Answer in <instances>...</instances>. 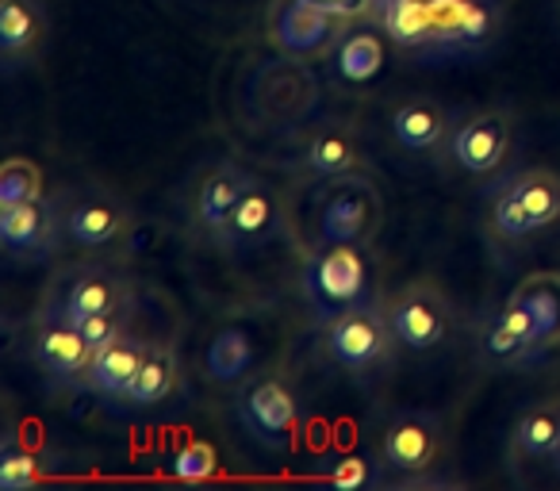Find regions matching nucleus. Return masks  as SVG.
I'll return each mask as SVG.
<instances>
[{
  "label": "nucleus",
  "instance_id": "f257e3e1",
  "mask_svg": "<svg viewBox=\"0 0 560 491\" xmlns=\"http://www.w3.org/2000/svg\"><path fill=\"white\" fill-rule=\"evenodd\" d=\"M373 20L399 50L434 66L488 55L503 35L499 0H373Z\"/></svg>",
  "mask_w": 560,
  "mask_h": 491
},
{
  "label": "nucleus",
  "instance_id": "f03ea898",
  "mask_svg": "<svg viewBox=\"0 0 560 491\" xmlns=\"http://www.w3.org/2000/svg\"><path fill=\"white\" fill-rule=\"evenodd\" d=\"M560 223V177L549 169H518L491 192L488 226L503 246H522Z\"/></svg>",
  "mask_w": 560,
  "mask_h": 491
},
{
  "label": "nucleus",
  "instance_id": "7ed1b4c3",
  "mask_svg": "<svg viewBox=\"0 0 560 491\" xmlns=\"http://www.w3.org/2000/svg\"><path fill=\"white\" fill-rule=\"evenodd\" d=\"M384 203L369 177H330L315 208V246H369L381 231Z\"/></svg>",
  "mask_w": 560,
  "mask_h": 491
},
{
  "label": "nucleus",
  "instance_id": "20e7f679",
  "mask_svg": "<svg viewBox=\"0 0 560 491\" xmlns=\"http://www.w3.org/2000/svg\"><path fill=\"white\" fill-rule=\"evenodd\" d=\"M304 292L327 319L373 307V273H369L365 246H315L304 266Z\"/></svg>",
  "mask_w": 560,
  "mask_h": 491
},
{
  "label": "nucleus",
  "instance_id": "39448f33",
  "mask_svg": "<svg viewBox=\"0 0 560 491\" xmlns=\"http://www.w3.org/2000/svg\"><path fill=\"white\" fill-rule=\"evenodd\" d=\"M127 304H131V292H127V284L116 273H108L101 266H78L55 281L43 319H66L78 327L89 315L119 312Z\"/></svg>",
  "mask_w": 560,
  "mask_h": 491
},
{
  "label": "nucleus",
  "instance_id": "423d86ee",
  "mask_svg": "<svg viewBox=\"0 0 560 491\" xmlns=\"http://www.w3.org/2000/svg\"><path fill=\"white\" fill-rule=\"evenodd\" d=\"M384 315L392 323L396 346L415 353L438 350L453 330V307L434 284H411V289H404Z\"/></svg>",
  "mask_w": 560,
  "mask_h": 491
},
{
  "label": "nucleus",
  "instance_id": "0eeeda50",
  "mask_svg": "<svg viewBox=\"0 0 560 491\" xmlns=\"http://www.w3.org/2000/svg\"><path fill=\"white\" fill-rule=\"evenodd\" d=\"M392 342H396V335H392L388 315L373 312V307L342 312L327 323V353L350 373H365V369L381 365Z\"/></svg>",
  "mask_w": 560,
  "mask_h": 491
},
{
  "label": "nucleus",
  "instance_id": "6e6552de",
  "mask_svg": "<svg viewBox=\"0 0 560 491\" xmlns=\"http://www.w3.org/2000/svg\"><path fill=\"white\" fill-rule=\"evenodd\" d=\"M238 419L254 442H261L265 449L284 453L296 442L300 404L284 381H257L249 391H242Z\"/></svg>",
  "mask_w": 560,
  "mask_h": 491
},
{
  "label": "nucleus",
  "instance_id": "1a4fd4ad",
  "mask_svg": "<svg viewBox=\"0 0 560 491\" xmlns=\"http://www.w3.org/2000/svg\"><path fill=\"white\" fill-rule=\"evenodd\" d=\"M442 449V422L430 411H399L384 426L381 437V465L399 476H419L434 468Z\"/></svg>",
  "mask_w": 560,
  "mask_h": 491
},
{
  "label": "nucleus",
  "instance_id": "9d476101",
  "mask_svg": "<svg viewBox=\"0 0 560 491\" xmlns=\"http://www.w3.org/2000/svg\"><path fill=\"white\" fill-rule=\"evenodd\" d=\"M346 20L315 9L307 0H280L272 12V39L289 58H319L338 47Z\"/></svg>",
  "mask_w": 560,
  "mask_h": 491
},
{
  "label": "nucleus",
  "instance_id": "9b49d317",
  "mask_svg": "<svg viewBox=\"0 0 560 491\" xmlns=\"http://www.w3.org/2000/svg\"><path fill=\"white\" fill-rule=\"evenodd\" d=\"M511 139H514V119L503 108H480L453 127L450 157L465 173H491L503 165Z\"/></svg>",
  "mask_w": 560,
  "mask_h": 491
},
{
  "label": "nucleus",
  "instance_id": "f8f14e48",
  "mask_svg": "<svg viewBox=\"0 0 560 491\" xmlns=\"http://www.w3.org/2000/svg\"><path fill=\"white\" fill-rule=\"evenodd\" d=\"M66 226V219L55 211V203L47 196L39 200H20V203H0V242L12 258L39 261L55 250L58 231Z\"/></svg>",
  "mask_w": 560,
  "mask_h": 491
},
{
  "label": "nucleus",
  "instance_id": "ddd939ff",
  "mask_svg": "<svg viewBox=\"0 0 560 491\" xmlns=\"http://www.w3.org/2000/svg\"><path fill=\"white\" fill-rule=\"evenodd\" d=\"M47 9L43 0H0V55L4 73H16L20 66H32L47 43Z\"/></svg>",
  "mask_w": 560,
  "mask_h": 491
},
{
  "label": "nucleus",
  "instance_id": "4468645a",
  "mask_svg": "<svg viewBox=\"0 0 560 491\" xmlns=\"http://www.w3.org/2000/svg\"><path fill=\"white\" fill-rule=\"evenodd\" d=\"M32 353L55 381H81V376L89 381V369H93V358H96L93 342L66 319L43 323V327L35 330Z\"/></svg>",
  "mask_w": 560,
  "mask_h": 491
},
{
  "label": "nucleus",
  "instance_id": "2eb2a0df",
  "mask_svg": "<svg viewBox=\"0 0 560 491\" xmlns=\"http://www.w3.org/2000/svg\"><path fill=\"white\" fill-rule=\"evenodd\" d=\"M66 234L70 242L85 246V250H101V246H112L116 238H124L127 223V208L108 192H85L81 200H73L66 208Z\"/></svg>",
  "mask_w": 560,
  "mask_h": 491
},
{
  "label": "nucleus",
  "instance_id": "dca6fc26",
  "mask_svg": "<svg viewBox=\"0 0 560 491\" xmlns=\"http://www.w3.org/2000/svg\"><path fill=\"white\" fill-rule=\"evenodd\" d=\"M480 358L491 361V365H514V361L541 358L534 315L522 304H514V300H506V307L495 315V323L480 335Z\"/></svg>",
  "mask_w": 560,
  "mask_h": 491
},
{
  "label": "nucleus",
  "instance_id": "f3484780",
  "mask_svg": "<svg viewBox=\"0 0 560 491\" xmlns=\"http://www.w3.org/2000/svg\"><path fill=\"white\" fill-rule=\"evenodd\" d=\"M453 116L438 101L427 96H415V101L399 104L392 112V135H396L399 147H407L411 154H438V150H450L453 135Z\"/></svg>",
  "mask_w": 560,
  "mask_h": 491
},
{
  "label": "nucleus",
  "instance_id": "a211bd4d",
  "mask_svg": "<svg viewBox=\"0 0 560 491\" xmlns=\"http://www.w3.org/2000/svg\"><path fill=\"white\" fill-rule=\"evenodd\" d=\"M560 453V399H541L526 407L511 430V457L529 460V465H557Z\"/></svg>",
  "mask_w": 560,
  "mask_h": 491
},
{
  "label": "nucleus",
  "instance_id": "6ab92c4d",
  "mask_svg": "<svg viewBox=\"0 0 560 491\" xmlns=\"http://www.w3.org/2000/svg\"><path fill=\"white\" fill-rule=\"evenodd\" d=\"M254 173H246L242 165H215V169L208 173V177L200 180V188H196V219H200L208 231H223L226 219L234 215V208L242 203V196L254 188Z\"/></svg>",
  "mask_w": 560,
  "mask_h": 491
},
{
  "label": "nucleus",
  "instance_id": "aec40b11",
  "mask_svg": "<svg viewBox=\"0 0 560 491\" xmlns=\"http://www.w3.org/2000/svg\"><path fill=\"white\" fill-rule=\"evenodd\" d=\"M277 231H280L277 196H272L261 180H254V188L242 196V203L234 208V215L226 219V226L219 231V238H223V246H238L242 250V246H257V242L272 238Z\"/></svg>",
  "mask_w": 560,
  "mask_h": 491
},
{
  "label": "nucleus",
  "instance_id": "412c9836",
  "mask_svg": "<svg viewBox=\"0 0 560 491\" xmlns=\"http://www.w3.org/2000/svg\"><path fill=\"white\" fill-rule=\"evenodd\" d=\"M384 62V39L373 27H350V32L338 39V47L330 50V70L346 85H369L373 78H381Z\"/></svg>",
  "mask_w": 560,
  "mask_h": 491
},
{
  "label": "nucleus",
  "instance_id": "4be33fe9",
  "mask_svg": "<svg viewBox=\"0 0 560 491\" xmlns=\"http://www.w3.org/2000/svg\"><path fill=\"white\" fill-rule=\"evenodd\" d=\"M142 353H147V342H139L135 335H119L112 338L108 346H101L93 358V369H89V384H93L101 396H127V388H131L135 373H139L142 365Z\"/></svg>",
  "mask_w": 560,
  "mask_h": 491
},
{
  "label": "nucleus",
  "instance_id": "5701e85b",
  "mask_svg": "<svg viewBox=\"0 0 560 491\" xmlns=\"http://www.w3.org/2000/svg\"><path fill=\"white\" fill-rule=\"evenodd\" d=\"M514 304H522L537 323V346L552 350L560 346V273H529L511 292Z\"/></svg>",
  "mask_w": 560,
  "mask_h": 491
},
{
  "label": "nucleus",
  "instance_id": "b1692460",
  "mask_svg": "<svg viewBox=\"0 0 560 491\" xmlns=\"http://www.w3.org/2000/svg\"><path fill=\"white\" fill-rule=\"evenodd\" d=\"M173 388H177V353H173V346L154 342L142 353V365L124 399L131 407H158Z\"/></svg>",
  "mask_w": 560,
  "mask_h": 491
},
{
  "label": "nucleus",
  "instance_id": "393cba45",
  "mask_svg": "<svg viewBox=\"0 0 560 491\" xmlns=\"http://www.w3.org/2000/svg\"><path fill=\"white\" fill-rule=\"evenodd\" d=\"M304 165L319 177H342V173L358 169V142L346 127H319L307 139Z\"/></svg>",
  "mask_w": 560,
  "mask_h": 491
},
{
  "label": "nucleus",
  "instance_id": "a878e982",
  "mask_svg": "<svg viewBox=\"0 0 560 491\" xmlns=\"http://www.w3.org/2000/svg\"><path fill=\"white\" fill-rule=\"evenodd\" d=\"M203 365H208L211 381L234 384L249 373V365H254V346H249V338L242 335V330H219V335L211 338Z\"/></svg>",
  "mask_w": 560,
  "mask_h": 491
},
{
  "label": "nucleus",
  "instance_id": "bb28decb",
  "mask_svg": "<svg viewBox=\"0 0 560 491\" xmlns=\"http://www.w3.org/2000/svg\"><path fill=\"white\" fill-rule=\"evenodd\" d=\"M43 196V169L32 157H9L0 165V203L39 200Z\"/></svg>",
  "mask_w": 560,
  "mask_h": 491
},
{
  "label": "nucleus",
  "instance_id": "cd10ccee",
  "mask_svg": "<svg viewBox=\"0 0 560 491\" xmlns=\"http://www.w3.org/2000/svg\"><path fill=\"white\" fill-rule=\"evenodd\" d=\"M170 472L185 483H200V480H211L219 472V453L211 442H185L173 449L170 457Z\"/></svg>",
  "mask_w": 560,
  "mask_h": 491
},
{
  "label": "nucleus",
  "instance_id": "c85d7f7f",
  "mask_svg": "<svg viewBox=\"0 0 560 491\" xmlns=\"http://www.w3.org/2000/svg\"><path fill=\"white\" fill-rule=\"evenodd\" d=\"M35 483H39V457L32 449H20L12 437H4V449H0V488L32 491Z\"/></svg>",
  "mask_w": 560,
  "mask_h": 491
},
{
  "label": "nucleus",
  "instance_id": "c756f323",
  "mask_svg": "<svg viewBox=\"0 0 560 491\" xmlns=\"http://www.w3.org/2000/svg\"><path fill=\"white\" fill-rule=\"evenodd\" d=\"M327 483L338 491H361L369 483H376V468L369 465V457H338L327 468Z\"/></svg>",
  "mask_w": 560,
  "mask_h": 491
},
{
  "label": "nucleus",
  "instance_id": "7c9ffc66",
  "mask_svg": "<svg viewBox=\"0 0 560 491\" xmlns=\"http://www.w3.org/2000/svg\"><path fill=\"white\" fill-rule=\"evenodd\" d=\"M124 319H127V307H119V312H101V315L81 319L78 330L93 342V350H101V346H108L112 338L124 335Z\"/></svg>",
  "mask_w": 560,
  "mask_h": 491
},
{
  "label": "nucleus",
  "instance_id": "2f4dec72",
  "mask_svg": "<svg viewBox=\"0 0 560 491\" xmlns=\"http://www.w3.org/2000/svg\"><path fill=\"white\" fill-rule=\"evenodd\" d=\"M315 9L330 12V16L342 20H358V16H373V0H307Z\"/></svg>",
  "mask_w": 560,
  "mask_h": 491
},
{
  "label": "nucleus",
  "instance_id": "473e14b6",
  "mask_svg": "<svg viewBox=\"0 0 560 491\" xmlns=\"http://www.w3.org/2000/svg\"><path fill=\"white\" fill-rule=\"evenodd\" d=\"M557 472H560V453H557Z\"/></svg>",
  "mask_w": 560,
  "mask_h": 491
}]
</instances>
